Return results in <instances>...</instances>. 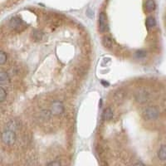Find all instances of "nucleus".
<instances>
[{"instance_id":"nucleus-1","label":"nucleus","mask_w":166,"mask_h":166,"mask_svg":"<svg viewBox=\"0 0 166 166\" xmlns=\"http://www.w3.org/2000/svg\"><path fill=\"white\" fill-rule=\"evenodd\" d=\"M159 110L156 107L154 106H150L147 107L145 110H144L142 116L145 120H155L158 116H159Z\"/></svg>"},{"instance_id":"nucleus-2","label":"nucleus","mask_w":166,"mask_h":166,"mask_svg":"<svg viewBox=\"0 0 166 166\" xmlns=\"http://www.w3.org/2000/svg\"><path fill=\"white\" fill-rule=\"evenodd\" d=\"M2 141L7 145H12L16 141L15 131L6 130L2 133Z\"/></svg>"},{"instance_id":"nucleus-3","label":"nucleus","mask_w":166,"mask_h":166,"mask_svg":"<svg viewBox=\"0 0 166 166\" xmlns=\"http://www.w3.org/2000/svg\"><path fill=\"white\" fill-rule=\"evenodd\" d=\"M107 30V19L104 13H101L99 15V31L104 33Z\"/></svg>"},{"instance_id":"nucleus-4","label":"nucleus","mask_w":166,"mask_h":166,"mask_svg":"<svg viewBox=\"0 0 166 166\" xmlns=\"http://www.w3.org/2000/svg\"><path fill=\"white\" fill-rule=\"evenodd\" d=\"M51 111L52 115H61L64 111V106L60 101H55L53 102L51 107Z\"/></svg>"},{"instance_id":"nucleus-5","label":"nucleus","mask_w":166,"mask_h":166,"mask_svg":"<svg viewBox=\"0 0 166 166\" xmlns=\"http://www.w3.org/2000/svg\"><path fill=\"white\" fill-rule=\"evenodd\" d=\"M149 94L145 92V91H140V92H139L137 94L135 95V100H136V101L141 104L147 102L148 100H149Z\"/></svg>"},{"instance_id":"nucleus-6","label":"nucleus","mask_w":166,"mask_h":166,"mask_svg":"<svg viewBox=\"0 0 166 166\" xmlns=\"http://www.w3.org/2000/svg\"><path fill=\"white\" fill-rule=\"evenodd\" d=\"M0 83L3 86V85H7L10 83V78L8 76V74L6 72H0Z\"/></svg>"},{"instance_id":"nucleus-7","label":"nucleus","mask_w":166,"mask_h":166,"mask_svg":"<svg viewBox=\"0 0 166 166\" xmlns=\"http://www.w3.org/2000/svg\"><path fill=\"white\" fill-rule=\"evenodd\" d=\"M102 42H103L104 47L106 48H108V49H110L112 47V46H113V40L108 35L104 36L103 39H102Z\"/></svg>"},{"instance_id":"nucleus-8","label":"nucleus","mask_w":166,"mask_h":166,"mask_svg":"<svg viewBox=\"0 0 166 166\" xmlns=\"http://www.w3.org/2000/svg\"><path fill=\"white\" fill-rule=\"evenodd\" d=\"M156 25V21H155V17H148L145 20V26L148 29L153 28Z\"/></svg>"},{"instance_id":"nucleus-9","label":"nucleus","mask_w":166,"mask_h":166,"mask_svg":"<svg viewBox=\"0 0 166 166\" xmlns=\"http://www.w3.org/2000/svg\"><path fill=\"white\" fill-rule=\"evenodd\" d=\"M6 128H7L6 130H8V131H15L17 128H18V123H17V121H15V120H11V121H9V122L7 124Z\"/></svg>"},{"instance_id":"nucleus-10","label":"nucleus","mask_w":166,"mask_h":166,"mask_svg":"<svg viewBox=\"0 0 166 166\" xmlns=\"http://www.w3.org/2000/svg\"><path fill=\"white\" fill-rule=\"evenodd\" d=\"M158 157L160 160H166V145H162L158 151Z\"/></svg>"},{"instance_id":"nucleus-11","label":"nucleus","mask_w":166,"mask_h":166,"mask_svg":"<svg viewBox=\"0 0 166 166\" xmlns=\"http://www.w3.org/2000/svg\"><path fill=\"white\" fill-rule=\"evenodd\" d=\"M144 5H145L146 10L149 12L154 11L155 9V8H156V4H155V2L154 0H147L145 2Z\"/></svg>"},{"instance_id":"nucleus-12","label":"nucleus","mask_w":166,"mask_h":166,"mask_svg":"<svg viewBox=\"0 0 166 166\" xmlns=\"http://www.w3.org/2000/svg\"><path fill=\"white\" fill-rule=\"evenodd\" d=\"M102 117H103V120H111L112 117H113V112H112L111 109L107 108V109L105 110L103 112V115H102Z\"/></svg>"},{"instance_id":"nucleus-13","label":"nucleus","mask_w":166,"mask_h":166,"mask_svg":"<svg viewBox=\"0 0 166 166\" xmlns=\"http://www.w3.org/2000/svg\"><path fill=\"white\" fill-rule=\"evenodd\" d=\"M21 23H22V21H21L19 18L13 17L11 21H10V26H11L12 28H16L19 25H21Z\"/></svg>"},{"instance_id":"nucleus-14","label":"nucleus","mask_w":166,"mask_h":166,"mask_svg":"<svg viewBox=\"0 0 166 166\" xmlns=\"http://www.w3.org/2000/svg\"><path fill=\"white\" fill-rule=\"evenodd\" d=\"M42 33L38 30H35L34 32H33V38L35 41H39L42 39Z\"/></svg>"},{"instance_id":"nucleus-15","label":"nucleus","mask_w":166,"mask_h":166,"mask_svg":"<svg viewBox=\"0 0 166 166\" xmlns=\"http://www.w3.org/2000/svg\"><path fill=\"white\" fill-rule=\"evenodd\" d=\"M7 62V54L3 51L0 52V64L3 65Z\"/></svg>"},{"instance_id":"nucleus-16","label":"nucleus","mask_w":166,"mask_h":166,"mask_svg":"<svg viewBox=\"0 0 166 166\" xmlns=\"http://www.w3.org/2000/svg\"><path fill=\"white\" fill-rule=\"evenodd\" d=\"M6 97H7V92H5V90L3 89V86L0 87V101L3 102L5 100Z\"/></svg>"},{"instance_id":"nucleus-17","label":"nucleus","mask_w":166,"mask_h":166,"mask_svg":"<svg viewBox=\"0 0 166 166\" xmlns=\"http://www.w3.org/2000/svg\"><path fill=\"white\" fill-rule=\"evenodd\" d=\"M124 97H125V94L122 93V91L119 92V93H117L116 96H115V98H116V100H117L118 101H120V100H122Z\"/></svg>"},{"instance_id":"nucleus-18","label":"nucleus","mask_w":166,"mask_h":166,"mask_svg":"<svg viewBox=\"0 0 166 166\" xmlns=\"http://www.w3.org/2000/svg\"><path fill=\"white\" fill-rule=\"evenodd\" d=\"M47 166H61V163L57 160L52 161V162H50Z\"/></svg>"},{"instance_id":"nucleus-19","label":"nucleus","mask_w":166,"mask_h":166,"mask_svg":"<svg viewBox=\"0 0 166 166\" xmlns=\"http://www.w3.org/2000/svg\"><path fill=\"white\" fill-rule=\"evenodd\" d=\"M133 166H145V165H144L142 162H137V163H135Z\"/></svg>"}]
</instances>
